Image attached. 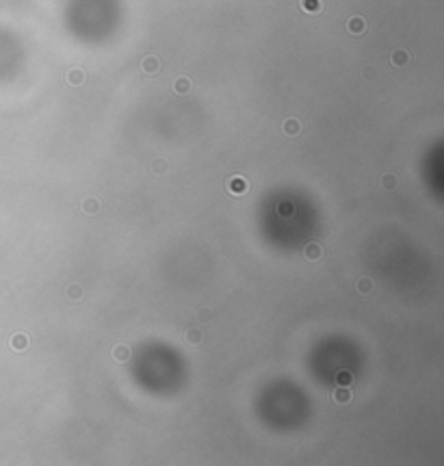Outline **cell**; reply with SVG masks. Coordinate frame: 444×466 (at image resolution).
<instances>
[{
	"label": "cell",
	"mask_w": 444,
	"mask_h": 466,
	"mask_svg": "<svg viewBox=\"0 0 444 466\" xmlns=\"http://www.w3.org/2000/svg\"><path fill=\"white\" fill-rule=\"evenodd\" d=\"M321 256H323V248H321L319 243H308V245L304 248V258H306V260H312V262H314V260H319Z\"/></svg>",
	"instance_id": "5b68a950"
},
{
	"label": "cell",
	"mask_w": 444,
	"mask_h": 466,
	"mask_svg": "<svg viewBox=\"0 0 444 466\" xmlns=\"http://www.w3.org/2000/svg\"><path fill=\"white\" fill-rule=\"evenodd\" d=\"M226 186H228L230 195H245V193H247V189H249V182L243 176H232L228 180Z\"/></svg>",
	"instance_id": "6da1fadb"
},
{
	"label": "cell",
	"mask_w": 444,
	"mask_h": 466,
	"mask_svg": "<svg viewBox=\"0 0 444 466\" xmlns=\"http://www.w3.org/2000/svg\"><path fill=\"white\" fill-rule=\"evenodd\" d=\"M165 169H167L165 161H156V163H154V172H156V174H163V172H165Z\"/></svg>",
	"instance_id": "ffe728a7"
},
{
	"label": "cell",
	"mask_w": 444,
	"mask_h": 466,
	"mask_svg": "<svg viewBox=\"0 0 444 466\" xmlns=\"http://www.w3.org/2000/svg\"><path fill=\"white\" fill-rule=\"evenodd\" d=\"M68 297L76 301V299H80L83 297V287H78V284H72V287H68Z\"/></svg>",
	"instance_id": "ac0fdd59"
},
{
	"label": "cell",
	"mask_w": 444,
	"mask_h": 466,
	"mask_svg": "<svg viewBox=\"0 0 444 466\" xmlns=\"http://www.w3.org/2000/svg\"><path fill=\"white\" fill-rule=\"evenodd\" d=\"M364 72H366V74H364L366 78H373V76H377V72H375V70H373V68H366Z\"/></svg>",
	"instance_id": "44dd1931"
},
{
	"label": "cell",
	"mask_w": 444,
	"mask_h": 466,
	"mask_svg": "<svg viewBox=\"0 0 444 466\" xmlns=\"http://www.w3.org/2000/svg\"><path fill=\"white\" fill-rule=\"evenodd\" d=\"M85 80H87V74H85V70H80V68H74L65 74V83L69 87H80Z\"/></svg>",
	"instance_id": "3957f363"
},
{
	"label": "cell",
	"mask_w": 444,
	"mask_h": 466,
	"mask_svg": "<svg viewBox=\"0 0 444 466\" xmlns=\"http://www.w3.org/2000/svg\"><path fill=\"white\" fill-rule=\"evenodd\" d=\"M80 208H83V213H87V215H96V213H100V200H96V197H87Z\"/></svg>",
	"instance_id": "4fadbf2b"
},
{
	"label": "cell",
	"mask_w": 444,
	"mask_h": 466,
	"mask_svg": "<svg viewBox=\"0 0 444 466\" xmlns=\"http://www.w3.org/2000/svg\"><path fill=\"white\" fill-rule=\"evenodd\" d=\"M381 186L386 191H392L394 186H397V178H394V174H383V176H381Z\"/></svg>",
	"instance_id": "e0dca14e"
},
{
	"label": "cell",
	"mask_w": 444,
	"mask_h": 466,
	"mask_svg": "<svg viewBox=\"0 0 444 466\" xmlns=\"http://www.w3.org/2000/svg\"><path fill=\"white\" fill-rule=\"evenodd\" d=\"M279 215H293V204H282L279 206Z\"/></svg>",
	"instance_id": "d6986e66"
},
{
	"label": "cell",
	"mask_w": 444,
	"mask_h": 466,
	"mask_svg": "<svg viewBox=\"0 0 444 466\" xmlns=\"http://www.w3.org/2000/svg\"><path fill=\"white\" fill-rule=\"evenodd\" d=\"M111 356H113V360H115V362H128V358H130V347H128V345H117V347H115L113 349V352H111Z\"/></svg>",
	"instance_id": "52a82bcc"
},
{
	"label": "cell",
	"mask_w": 444,
	"mask_h": 466,
	"mask_svg": "<svg viewBox=\"0 0 444 466\" xmlns=\"http://www.w3.org/2000/svg\"><path fill=\"white\" fill-rule=\"evenodd\" d=\"M173 91H176L178 96L189 93L191 91V78H186V76H178V78L173 80Z\"/></svg>",
	"instance_id": "ba28073f"
},
{
	"label": "cell",
	"mask_w": 444,
	"mask_h": 466,
	"mask_svg": "<svg viewBox=\"0 0 444 466\" xmlns=\"http://www.w3.org/2000/svg\"><path fill=\"white\" fill-rule=\"evenodd\" d=\"M11 345H13V349H18V352H22V349L29 347V338H26L24 334H15L13 341H11Z\"/></svg>",
	"instance_id": "9a60e30c"
},
{
	"label": "cell",
	"mask_w": 444,
	"mask_h": 466,
	"mask_svg": "<svg viewBox=\"0 0 444 466\" xmlns=\"http://www.w3.org/2000/svg\"><path fill=\"white\" fill-rule=\"evenodd\" d=\"M355 288H358L362 295H371L373 290H375V282H373L371 278H360L358 282H355Z\"/></svg>",
	"instance_id": "8fae6325"
},
{
	"label": "cell",
	"mask_w": 444,
	"mask_h": 466,
	"mask_svg": "<svg viewBox=\"0 0 444 466\" xmlns=\"http://www.w3.org/2000/svg\"><path fill=\"white\" fill-rule=\"evenodd\" d=\"M410 59H412V57H410V54L405 52V50H394V52L390 54V63L397 65V68H403L405 63H410Z\"/></svg>",
	"instance_id": "30bf717a"
},
{
	"label": "cell",
	"mask_w": 444,
	"mask_h": 466,
	"mask_svg": "<svg viewBox=\"0 0 444 466\" xmlns=\"http://www.w3.org/2000/svg\"><path fill=\"white\" fill-rule=\"evenodd\" d=\"M282 130H284V135H288V137H297L301 133V122L295 117H288L286 122L282 124Z\"/></svg>",
	"instance_id": "8992f818"
},
{
	"label": "cell",
	"mask_w": 444,
	"mask_h": 466,
	"mask_svg": "<svg viewBox=\"0 0 444 466\" xmlns=\"http://www.w3.org/2000/svg\"><path fill=\"white\" fill-rule=\"evenodd\" d=\"M186 341H189L191 345H200L202 343V330L200 327H189V330H186Z\"/></svg>",
	"instance_id": "5bb4252c"
},
{
	"label": "cell",
	"mask_w": 444,
	"mask_h": 466,
	"mask_svg": "<svg viewBox=\"0 0 444 466\" xmlns=\"http://www.w3.org/2000/svg\"><path fill=\"white\" fill-rule=\"evenodd\" d=\"M353 382V375L349 371H338L336 373V384L338 386H349Z\"/></svg>",
	"instance_id": "2e32d148"
},
{
	"label": "cell",
	"mask_w": 444,
	"mask_h": 466,
	"mask_svg": "<svg viewBox=\"0 0 444 466\" xmlns=\"http://www.w3.org/2000/svg\"><path fill=\"white\" fill-rule=\"evenodd\" d=\"M347 31L351 33V35H362V33L366 31V20L360 18V15H353V18L347 22Z\"/></svg>",
	"instance_id": "277c9868"
},
{
	"label": "cell",
	"mask_w": 444,
	"mask_h": 466,
	"mask_svg": "<svg viewBox=\"0 0 444 466\" xmlns=\"http://www.w3.org/2000/svg\"><path fill=\"white\" fill-rule=\"evenodd\" d=\"M301 9L306 11V13H321L323 11V2L321 0H301Z\"/></svg>",
	"instance_id": "7c38bea8"
},
{
	"label": "cell",
	"mask_w": 444,
	"mask_h": 466,
	"mask_svg": "<svg viewBox=\"0 0 444 466\" xmlns=\"http://www.w3.org/2000/svg\"><path fill=\"white\" fill-rule=\"evenodd\" d=\"M332 399H334L336 403H349V401H351V393H349L347 386H338L336 391H334Z\"/></svg>",
	"instance_id": "9c48e42d"
},
{
	"label": "cell",
	"mask_w": 444,
	"mask_h": 466,
	"mask_svg": "<svg viewBox=\"0 0 444 466\" xmlns=\"http://www.w3.org/2000/svg\"><path fill=\"white\" fill-rule=\"evenodd\" d=\"M141 70H143V74H147V76L158 74V70H161V59H158L156 54H145L143 61H141Z\"/></svg>",
	"instance_id": "7a4b0ae2"
}]
</instances>
